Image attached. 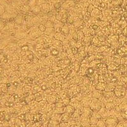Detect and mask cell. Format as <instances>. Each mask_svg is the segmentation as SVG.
<instances>
[{
    "instance_id": "cell-2",
    "label": "cell",
    "mask_w": 127,
    "mask_h": 127,
    "mask_svg": "<svg viewBox=\"0 0 127 127\" xmlns=\"http://www.w3.org/2000/svg\"><path fill=\"white\" fill-rule=\"evenodd\" d=\"M116 127H124V125L122 123H120L116 125Z\"/></svg>"
},
{
    "instance_id": "cell-1",
    "label": "cell",
    "mask_w": 127,
    "mask_h": 127,
    "mask_svg": "<svg viewBox=\"0 0 127 127\" xmlns=\"http://www.w3.org/2000/svg\"><path fill=\"white\" fill-rule=\"evenodd\" d=\"M107 127H114L116 126V122L113 118H109L106 121Z\"/></svg>"
}]
</instances>
